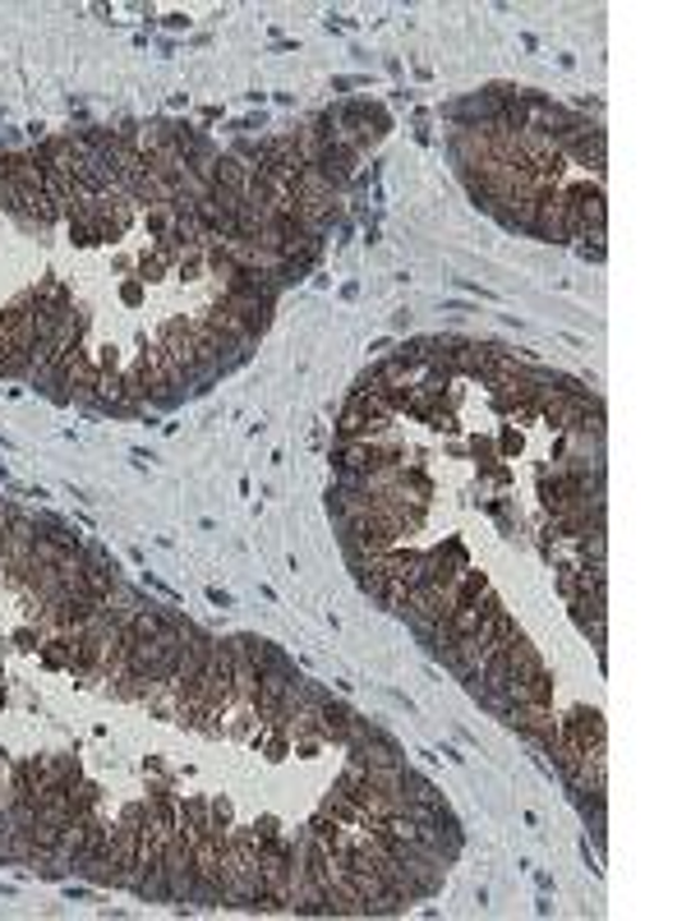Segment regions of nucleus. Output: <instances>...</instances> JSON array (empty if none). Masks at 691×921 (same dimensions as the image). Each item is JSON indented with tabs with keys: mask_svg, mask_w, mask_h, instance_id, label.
<instances>
[{
	"mask_svg": "<svg viewBox=\"0 0 691 921\" xmlns=\"http://www.w3.org/2000/svg\"><path fill=\"white\" fill-rule=\"evenodd\" d=\"M14 521H19V512H14V502H5V498H0V535H5V530L14 526Z\"/></svg>",
	"mask_w": 691,
	"mask_h": 921,
	"instance_id": "obj_6",
	"label": "nucleus"
},
{
	"mask_svg": "<svg viewBox=\"0 0 691 921\" xmlns=\"http://www.w3.org/2000/svg\"><path fill=\"white\" fill-rule=\"evenodd\" d=\"M568 603H572V622L595 641V655L604 659V590H576Z\"/></svg>",
	"mask_w": 691,
	"mask_h": 921,
	"instance_id": "obj_3",
	"label": "nucleus"
},
{
	"mask_svg": "<svg viewBox=\"0 0 691 921\" xmlns=\"http://www.w3.org/2000/svg\"><path fill=\"white\" fill-rule=\"evenodd\" d=\"M558 590H562V599H572V595L581 590V576H576V567H558Z\"/></svg>",
	"mask_w": 691,
	"mask_h": 921,
	"instance_id": "obj_5",
	"label": "nucleus"
},
{
	"mask_svg": "<svg viewBox=\"0 0 691 921\" xmlns=\"http://www.w3.org/2000/svg\"><path fill=\"white\" fill-rule=\"evenodd\" d=\"M290 678H296V668H267V673H259V686H254V709L263 719H277L282 715V705H286V691H290Z\"/></svg>",
	"mask_w": 691,
	"mask_h": 921,
	"instance_id": "obj_2",
	"label": "nucleus"
},
{
	"mask_svg": "<svg viewBox=\"0 0 691 921\" xmlns=\"http://www.w3.org/2000/svg\"><path fill=\"white\" fill-rule=\"evenodd\" d=\"M313 715L323 719V723H319V728H323V738H327V742H342V746L355 738V728H360V715H355L350 705L332 701V696H323V701H319V709H313Z\"/></svg>",
	"mask_w": 691,
	"mask_h": 921,
	"instance_id": "obj_4",
	"label": "nucleus"
},
{
	"mask_svg": "<svg viewBox=\"0 0 691 921\" xmlns=\"http://www.w3.org/2000/svg\"><path fill=\"white\" fill-rule=\"evenodd\" d=\"M502 723L516 728L521 738L535 742L539 751H553V742H558V719L549 705H512L508 715H502Z\"/></svg>",
	"mask_w": 691,
	"mask_h": 921,
	"instance_id": "obj_1",
	"label": "nucleus"
}]
</instances>
